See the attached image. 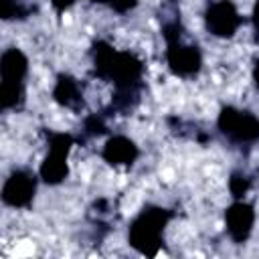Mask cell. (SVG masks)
I'll return each instance as SVG.
<instances>
[{"mask_svg": "<svg viewBox=\"0 0 259 259\" xmlns=\"http://www.w3.org/2000/svg\"><path fill=\"white\" fill-rule=\"evenodd\" d=\"M170 214L166 208L148 206L130 225V243L142 255L154 257L162 245V233Z\"/></svg>", "mask_w": 259, "mask_h": 259, "instance_id": "obj_1", "label": "cell"}, {"mask_svg": "<svg viewBox=\"0 0 259 259\" xmlns=\"http://www.w3.org/2000/svg\"><path fill=\"white\" fill-rule=\"evenodd\" d=\"M217 125L221 134L235 144H253L259 140V119L251 111H243L231 105L223 107Z\"/></svg>", "mask_w": 259, "mask_h": 259, "instance_id": "obj_2", "label": "cell"}, {"mask_svg": "<svg viewBox=\"0 0 259 259\" xmlns=\"http://www.w3.org/2000/svg\"><path fill=\"white\" fill-rule=\"evenodd\" d=\"M73 148V138L69 134H53L49 140V154L38 168L42 182L55 186L69 176V152Z\"/></svg>", "mask_w": 259, "mask_h": 259, "instance_id": "obj_3", "label": "cell"}, {"mask_svg": "<svg viewBox=\"0 0 259 259\" xmlns=\"http://www.w3.org/2000/svg\"><path fill=\"white\" fill-rule=\"evenodd\" d=\"M204 22L210 34L219 38H229L241 26V16L231 0H217L206 8Z\"/></svg>", "mask_w": 259, "mask_h": 259, "instance_id": "obj_4", "label": "cell"}, {"mask_svg": "<svg viewBox=\"0 0 259 259\" xmlns=\"http://www.w3.org/2000/svg\"><path fill=\"white\" fill-rule=\"evenodd\" d=\"M36 192V180L26 170L12 172L2 186V200L12 208H24L32 202Z\"/></svg>", "mask_w": 259, "mask_h": 259, "instance_id": "obj_5", "label": "cell"}, {"mask_svg": "<svg viewBox=\"0 0 259 259\" xmlns=\"http://www.w3.org/2000/svg\"><path fill=\"white\" fill-rule=\"evenodd\" d=\"M166 61L168 67L174 75L180 77H190L194 73H198L200 65H202V55L196 47L192 45H182L180 40L170 42L166 49Z\"/></svg>", "mask_w": 259, "mask_h": 259, "instance_id": "obj_6", "label": "cell"}, {"mask_svg": "<svg viewBox=\"0 0 259 259\" xmlns=\"http://www.w3.org/2000/svg\"><path fill=\"white\" fill-rule=\"evenodd\" d=\"M225 223H227L229 237L235 243H245L253 231V225H255V210L249 202L237 200L227 208Z\"/></svg>", "mask_w": 259, "mask_h": 259, "instance_id": "obj_7", "label": "cell"}, {"mask_svg": "<svg viewBox=\"0 0 259 259\" xmlns=\"http://www.w3.org/2000/svg\"><path fill=\"white\" fill-rule=\"evenodd\" d=\"M138 146L125 136H113L103 146V160L111 166H132L138 160Z\"/></svg>", "mask_w": 259, "mask_h": 259, "instance_id": "obj_8", "label": "cell"}, {"mask_svg": "<svg viewBox=\"0 0 259 259\" xmlns=\"http://www.w3.org/2000/svg\"><path fill=\"white\" fill-rule=\"evenodd\" d=\"M28 73V59L20 49H6L0 57L2 83H22Z\"/></svg>", "mask_w": 259, "mask_h": 259, "instance_id": "obj_9", "label": "cell"}, {"mask_svg": "<svg viewBox=\"0 0 259 259\" xmlns=\"http://www.w3.org/2000/svg\"><path fill=\"white\" fill-rule=\"evenodd\" d=\"M53 97H55V101L59 105L69 107V109H77L83 103V95H81L79 83L69 75H59L57 77V83H55V89H53Z\"/></svg>", "mask_w": 259, "mask_h": 259, "instance_id": "obj_10", "label": "cell"}, {"mask_svg": "<svg viewBox=\"0 0 259 259\" xmlns=\"http://www.w3.org/2000/svg\"><path fill=\"white\" fill-rule=\"evenodd\" d=\"M22 97H24L22 83H2L0 85V103L4 109H12V107L20 105Z\"/></svg>", "mask_w": 259, "mask_h": 259, "instance_id": "obj_11", "label": "cell"}, {"mask_svg": "<svg viewBox=\"0 0 259 259\" xmlns=\"http://www.w3.org/2000/svg\"><path fill=\"white\" fill-rule=\"evenodd\" d=\"M249 178L245 176V174H241V172H235V174H231V178H229V190H231V194L237 198V200H241L245 194H247V190H249Z\"/></svg>", "mask_w": 259, "mask_h": 259, "instance_id": "obj_12", "label": "cell"}, {"mask_svg": "<svg viewBox=\"0 0 259 259\" xmlns=\"http://www.w3.org/2000/svg\"><path fill=\"white\" fill-rule=\"evenodd\" d=\"M26 10L18 0H0V16L4 20L10 18H24Z\"/></svg>", "mask_w": 259, "mask_h": 259, "instance_id": "obj_13", "label": "cell"}, {"mask_svg": "<svg viewBox=\"0 0 259 259\" xmlns=\"http://www.w3.org/2000/svg\"><path fill=\"white\" fill-rule=\"evenodd\" d=\"M105 121L97 115V113H93V115H89L87 119H85V132L87 134H91V136H101V134H105Z\"/></svg>", "mask_w": 259, "mask_h": 259, "instance_id": "obj_14", "label": "cell"}, {"mask_svg": "<svg viewBox=\"0 0 259 259\" xmlns=\"http://www.w3.org/2000/svg\"><path fill=\"white\" fill-rule=\"evenodd\" d=\"M109 2V6L115 10V12H130L136 4H138V0H107Z\"/></svg>", "mask_w": 259, "mask_h": 259, "instance_id": "obj_15", "label": "cell"}, {"mask_svg": "<svg viewBox=\"0 0 259 259\" xmlns=\"http://www.w3.org/2000/svg\"><path fill=\"white\" fill-rule=\"evenodd\" d=\"M77 0H51V4L55 6V10H59V12H63V10H67L69 6H73ZM93 2H105V0H93Z\"/></svg>", "mask_w": 259, "mask_h": 259, "instance_id": "obj_16", "label": "cell"}, {"mask_svg": "<svg viewBox=\"0 0 259 259\" xmlns=\"http://www.w3.org/2000/svg\"><path fill=\"white\" fill-rule=\"evenodd\" d=\"M253 22H255V26L259 28V2H257L255 8H253Z\"/></svg>", "mask_w": 259, "mask_h": 259, "instance_id": "obj_17", "label": "cell"}, {"mask_svg": "<svg viewBox=\"0 0 259 259\" xmlns=\"http://www.w3.org/2000/svg\"><path fill=\"white\" fill-rule=\"evenodd\" d=\"M253 79H255V83H257V87H259V61L255 63V69H253Z\"/></svg>", "mask_w": 259, "mask_h": 259, "instance_id": "obj_18", "label": "cell"}]
</instances>
